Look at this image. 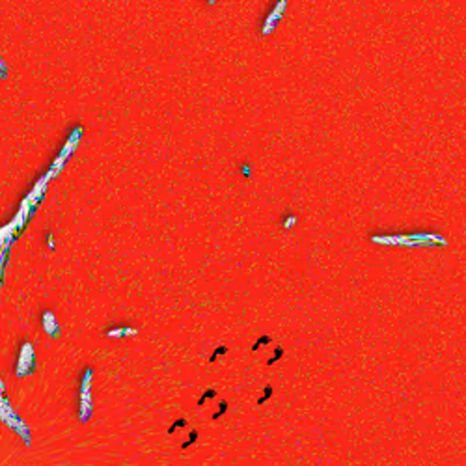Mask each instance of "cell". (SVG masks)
Returning <instances> with one entry per match:
<instances>
[{
    "label": "cell",
    "mask_w": 466,
    "mask_h": 466,
    "mask_svg": "<svg viewBox=\"0 0 466 466\" xmlns=\"http://www.w3.org/2000/svg\"><path fill=\"white\" fill-rule=\"evenodd\" d=\"M288 0H280V2H277L274 8L269 11V15H267L265 21H263V27H261V34H263V36H271V34L274 32V28L278 27L280 19H284V13L288 10Z\"/></svg>",
    "instance_id": "cell-1"
},
{
    "label": "cell",
    "mask_w": 466,
    "mask_h": 466,
    "mask_svg": "<svg viewBox=\"0 0 466 466\" xmlns=\"http://www.w3.org/2000/svg\"><path fill=\"white\" fill-rule=\"evenodd\" d=\"M90 377H92V371H86L84 375V382H82V412L81 416L82 420H86L90 414H92V399H90Z\"/></svg>",
    "instance_id": "cell-2"
},
{
    "label": "cell",
    "mask_w": 466,
    "mask_h": 466,
    "mask_svg": "<svg viewBox=\"0 0 466 466\" xmlns=\"http://www.w3.org/2000/svg\"><path fill=\"white\" fill-rule=\"evenodd\" d=\"M298 222V217L297 215H286V217L282 218V228L284 229H293L295 228V224Z\"/></svg>",
    "instance_id": "cell-3"
},
{
    "label": "cell",
    "mask_w": 466,
    "mask_h": 466,
    "mask_svg": "<svg viewBox=\"0 0 466 466\" xmlns=\"http://www.w3.org/2000/svg\"><path fill=\"white\" fill-rule=\"evenodd\" d=\"M136 331L133 328H116V331H110L109 336H135Z\"/></svg>",
    "instance_id": "cell-4"
},
{
    "label": "cell",
    "mask_w": 466,
    "mask_h": 466,
    "mask_svg": "<svg viewBox=\"0 0 466 466\" xmlns=\"http://www.w3.org/2000/svg\"><path fill=\"white\" fill-rule=\"evenodd\" d=\"M241 172H243V175H244V178L248 179V178H250V174H252V172H250V164H246V163H244L243 166H241Z\"/></svg>",
    "instance_id": "cell-5"
}]
</instances>
